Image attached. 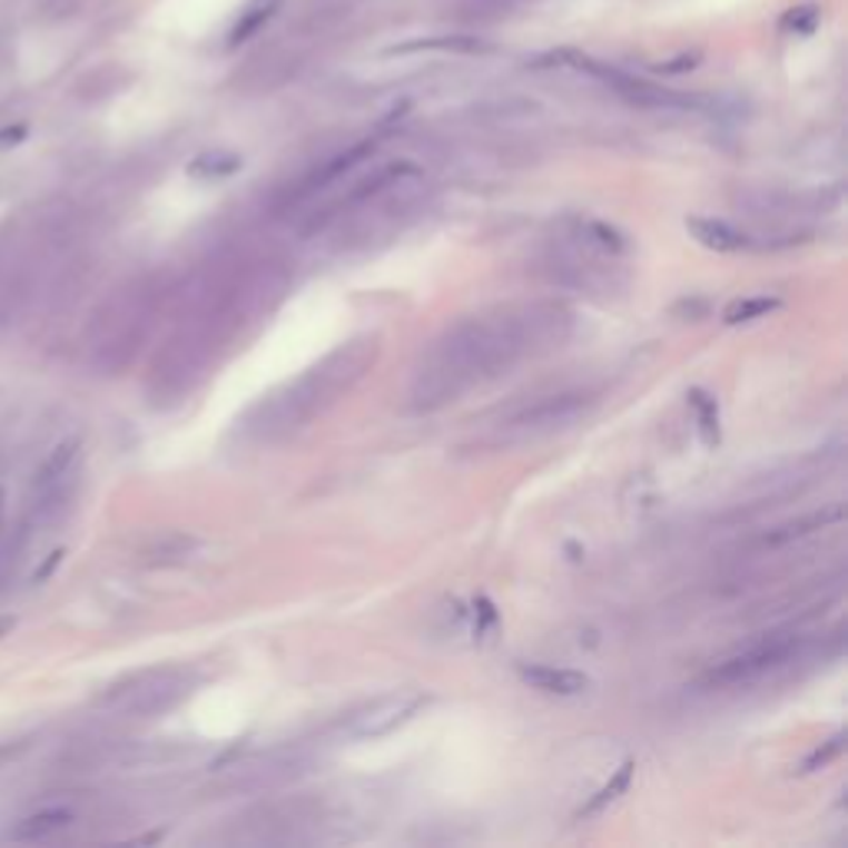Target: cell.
<instances>
[{"mask_svg":"<svg viewBox=\"0 0 848 848\" xmlns=\"http://www.w3.org/2000/svg\"><path fill=\"white\" fill-rule=\"evenodd\" d=\"M541 312L501 315V318H471L447 328L434 348L427 352L412 398L431 412L447 402H457L461 392L477 385L484 375H497V368H511L531 348V325Z\"/></svg>","mask_w":848,"mask_h":848,"instance_id":"1","label":"cell"},{"mask_svg":"<svg viewBox=\"0 0 848 848\" xmlns=\"http://www.w3.org/2000/svg\"><path fill=\"white\" fill-rule=\"evenodd\" d=\"M378 345L375 342H352L348 348L335 352L332 358H325L322 365H315L305 378H298L295 385H288L279 402L269 405L273 415H279L283 431H295L308 422L315 412L328 408L342 392H348L368 368V362H375Z\"/></svg>","mask_w":848,"mask_h":848,"instance_id":"2","label":"cell"},{"mask_svg":"<svg viewBox=\"0 0 848 848\" xmlns=\"http://www.w3.org/2000/svg\"><path fill=\"white\" fill-rule=\"evenodd\" d=\"M156 305V292L146 283L127 288L110 308L100 315V342H97V362L110 372L124 368L142 342V332L149 328V315Z\"/></svg>","mask_w":848,"mask_h":848,"instance_id":"3","label":"cell"},{"mask_svg":"<svg viewBox=\"0 0 848 848\" xmlns=\"http://www.w3.org/2000/svg\"><path fill=\"white\" fill-rule=\"evenodd\" d=\"M802 650L799 637H769L749 650H742L739 657H729L726 663H719L707 677L712 687H739V683H752L779 667H786L789 660H796Z\"/></svg>","mask_w":848,"mask_h":848,"instance_id":"4","label":"cell"},{"mask_svg":"<svg viewBox=\"0 0 848 848\" xmlns=\"http://www.w3.org/2000/svg\"><path fill=\"white\" fill-rule=\"evenodd\" d=\"M583 408H586V395H580V392H573V395H551V398L517 412L504 427L517 431V434H548V431H554L561 424L573 422Z\"/></svg>","mask_w":848,"mask_h":848,"instance_id":"5","label":"cell"},{"mask_svg":"<svg viewBox=\"0 0 848 848\" xmlns=\"http://www.w3.org/2000/svg\"><path fill=\"white\" fill-rule=\"evenodd\" d=\"M422 707H427V697H418V693L415 697H385L355 719L352 732L365 736V739L368 736H385V732L405 726Z\"/></svg>","mask_w":848,"mask_h":848,"instance_id":"6","label":"cell"},{"mask_svg":"<svg viewBox=\"0 0 848 848\" xmlns=\"http://www.w3.org/2000/svg\"><path fill=\"white\" fill-rule=\"evenodd\" d=\"M183 693L186 690L179 683H172V673H149V677H140L137 690H117L107 700L124 703V707L134 709V712H156V709H166L169 703H176Z\"/></svg>","mask_w":848,"mask_h":848,"instance_id":"7","label":"cell"},{"mask_svg":"<svg viewBox=\"0 0 848 848\" xmlns=\"http://www.w3.org/2000/svg\"><path fill=\"white\" fill-rule=\"evenodd\" d=\"M521 680L541 693L551 697H580L590 687V677L580 670H564V667H544V663H531L521 667Z\"/></svg>","mask_w":848,"mask_h":848,"instance_id":"8","label":"cell"},{"mask_svg":"<svg viewBox=\"0 0 848 848\" xmlns=\"http://www.w3.org/2000/svg\"><path fill=\"white\" fill-rule=\"evenodd\" d=\"M375 152V140H365V142H355L352 149H345V152H338V156H332L322 169H315L305 183H302V189L295 193V199H302V196H312V193H318V189H325V186H332L335 179H342L348 169H355L365 156H372Z\"/></svg>","mask_w":848,"mask_h":848,"instance_id":"9","label":"cell"},{"mask_svg":"<svg viewBox=\"0 0 848 848\" xmlns=\"http://www.w3.org/2000/svg\"><path fill=\"white\" fill-rule=\"evenodd\" d=\"M687 233H690L700 246L712 249V253H739V249H749V236L739 233V229H732V226L722 223V219L693 216V219H687Z\"/></svg>","mask_w":848,"mask_h":848,"instance_id":"10","label":"cell"},{"mask_svg":"<svg viewBox=\"0 0 848 848\" xmlns=\"http://www.w3.org/2000/svg\"><path fill=\"white\" fill-rule=\"evenodd\" d=\"M77 457H80V437L60 441V444L47 454V461L37 467L33 491H47V487H53V484L73 477V474H77Z\"/></svg>","mask_w":848,"mask_h":848,"instance_id":"11","label":"cell"},{"mask_svg":"<svg viewBox=\"0 0 848 848\" xmlns=\"http://www.w3.org/2000/svg\"><path fill=\"white\" fill-rule=\"evenodd\" d=\"M70 822H73L70 809H43V812H33V816L20 819L10 829V839L13 842H40V839H50L53 832L67 829Z\"/></svg>","mask_w":848,"mask_h":848,"instance_id":"12","label":"cell"},{"mask_svg":"<svg viewBox=\"0 0 848 848\" xmlns=\"http://www.w3.org/2000/svg\"><path fill=\"white\" fill-rule=\"evenodd\" d=\"M279 7H283V0H253V3L239 13V20L233 23V30H229V47H239V43L253 40V37L279 13Z\"/></svg>","mask_w":848,"mask_h":848,"instance_id":"13","label":"cell"},{"mask_svg":"<svg viewBox=\"0 0 848 848\" xmlns=\"http://www.w3.org/2000/svg\"><path fill=\"white\" fill-rule=\"evenodd\" d=\"M633 769H637V766H633V759H627V762H623V766H620V769L607 779V786L580 806L576 819H593V816H600L607 806H613V802H617V799L630 789V782H633Z\"/></svg>","mask_w":848,"mask_h":848,"instance_id":"14","label":"cell"},{"mask_svg":"<svg viewBox=\"0 0 848 848\" xmlns=\"http://www.w3.org/2000/svg\"><path fill=\"white\" fill-rule=\"evenodd\" d=\"M239 169H243V159H239L236 152H226V149L199 152V156L186 166V172H189L193 179H226V176H233V172H239Z\"/></svg>","mask_w":848,"mask_h":848,"instance_id":"15","label":"cell"},{"mask_svg":"<svg viewBox=\"0 0 848 848\" xmlns=\"http://www.w3.org/2000/svg\"><path fill=\"white\" fill-rule=\"evenodd\" d=\"M690 408L697 412V424H700V437H703V444L707 447H716L719 444V405H716V398L703 392V388H690Z\"/></svg>","mask_w":848,"mask_h":848,"instance_id":"16","label":"cell"},{"mask_svg":"<svg viewBox=\"0 0 848 848\" xmlns=\"http://www.w3.org/2000/svg\"><path fill=\"white\" fill-rule=\"evenodd\" d=\"M846 517V511L842 507H832L829 514H809V517H802V521H792V524H782L776 534H769L766 541L769 544H786V541H792V538H802V534H809V531H822L826 524H836V521H842Z\"/></svg>","mask_w":848,"mask_h":848,"instance_id":"17","label":"cell"},{"mask_svg":"<svg viewBox=\"0 0 848 848\" xmlns=\"http://www.w3.org/2000/svg\"><path fill=\"white\" fill-rule=\"evenodd\" d=\"M782 302L779 298H769V295H759V298H739L732 302L726 312H722V322L726 325H742V322H752V318H762L769 312H776Z\"/></svg>","mask_w":848,"mask_h":848,"instance_id":"18","label":"cell"},{"mask_svg":"<svg viewBox=\"0 0 848 848\" xmlns=\"http://www.w3.org/2000/svg\"><path fill=\"white\" fill-rule=\"evenodd\" d=\"M23 541L27 534L23 531H0V586L10 580L13 566L20 564V551H23Z\"/></svg>","mask_w":848,"mask_h":848,"instance_id":"19","label":"cell"},{"mask_svg":"<svg viewBox=\"0 0 848 848\" xmlns=\"http://www.w3.org/2000/svg\"><path fill=\"white\" fill-rule=\"evenodd\" d=\"M408 50H464V53H474V50H484V43L474 40V37H437V40H422V43L395 47L392 53H408Z\"/></svg>","mask_w":848,"mask_h":848,"instance_id":"20","label":"cell"},{"mask_svg":"<svg viewBox=\"0 0 848 848\" xmlns=\"http://www.w3.org/2000/svg\"><path fill=\"white\" fill-rule=\"evenodd\" d=\"M583 229H586V243L600 246L603 253H613V256H620V253L627 249L623 236H620L613 226H607V223H586Z\"/></svg>","mask_w":848,"mask_h":848,"instance_id":"21","label":"cell"},{"mask_svg":"<svg viewBox=\"0 0 848 848\" xmlns=\"http://www.w3.org/2000/svg\"><path fill=\"white\" fill-rule=\"evenodd\" d=\"M501 623V613H497V607H494V600L491 596H474V637L477 640H484L494 627Z\"/></svg>","mask_w":848,"mask_h":848,"instance_id":"22","label":"cell"},{"mask_svg":"<svg viewBox=\"0 0 848 848\" xmlns=\"http://www.w3.org/2000/svg\"><path fill=\"white\" fill-rule=\"evenodd\" d=\"M842 742H846V736L839 732V736H832L826 746H819L816 752H809L806 756V762H802V772H816V769H826L836 756H842Z\"/></svg>","mask_w":848,"mask_h":848,"instance_id":"23","label":"cell"},{"mask_svg":"<svg viewBox=\"0 0 848 848\" xmlns=\"http://www.w3.org/2000/svg\"><path fill=\"white\" fill-rule=\"evenodd\" d=\"M30 749V739H13V742H0V769H7L10 762H17L23 752Z\"/></svg>","mask_w":848,"mask_h":848,"instance_id":"24","label":"cell"},{"mask_svg":"<svg viewBox=\"0 0 848 848\" xmlns=\"http://www.w3.org/2000/svg\"><path fill=\"white\" fill-rule=\"evenodd\" d=\"M27 140V127L23 124H17V127H3L0 130V149H7V146H17V142Z\"/></svg>","mask_w":848,"mask_h":848,"instance_id":"25","label":"cell"},{"mask_svg":"<svg viewBox=\"0 0 848 848\" xmlns=\"http://www.w3.org/2000/svg\"><path fill=\"white\" fill-rule=\"evenodd\" d=\"M7 63H10V27H7V20L0 17V77H3Z\"/></svg>","mask_w":848,"mask_h":848,"instance_id":"26","label":"cell"},{"mask_svg":"<svg viewBox=\"0 0 848 848\" xmlns=\"http://www.w3.org/2000/svg\"><path fill=\"white\" fill-rule=\"evenodd\" d=\"M60 558H63V551H53V554H50V558H47V564H43V566H40V570H37V573H33V583H40V580H47V576H50V573H53V566L60 564Z\"/></svg>","mask_w":848,"mask_h":848,"instance_id":"27","label":"cell"},{"mask_svg":"<svg viewBox=\"0 0 848 848\" xmlns=\"http://www.w3.org/2000/svg\"><path fill=\"white\" fill-rule=\"evenodd\" d=\"M13 630V617H0V637H7Z\"/></svg>","mask_w":848,"mask_h":848,"instance_id":"28","label":"cell"},{"mask_svg":"<svg viewBox=\"0 0 848 848\" xmlns=\"http://www.w3.org/2000/svg\"><path fill=\"white\" fill-rule=\"evenodd\" d=\"M3 501H7V494L0 491V531H3V511H7V504H3Z\"/></svg>","mask_w":848,"mask_h":848,"instance_id":"29","label":"cell"}]
</instances>
